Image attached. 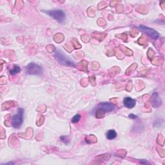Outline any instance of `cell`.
I'll list each match as a JSON object with an SVG mask.
<instances>
[{"label":"cell","mask_w":165,"mask_h":165,"mask_svg":"<svg viewBox=\"0 0 165 165\" xmlns=\"http://www.w3.org/2000/svg\"><path fill=\"white\" fill-rule=\"evenodd\" d=\"M54 56L56 60L62 65L72 67H75L76 66L75 61L61 50L56 49V51H55Z\"/></svg>","instance_id":"1"},{"label":"cell","mask_w":165,"mask_h":165,"mask_svg":"<svg viewBox=\"0 0 165 165\" xmlns=\"http://www.w3.org/2000/svg\"><path fill=\"white\" fill-rule=\"evenodd\" d=\"M25 111L22 108H19L17 111V114L14 115L12 118V125L14 128H19L22 125L23 122V115Z\"/></svg>","instance_id":"2"},{"label":"cell","mask_w":165,"mask_h":165,"mask_svg":"<svg viewBox=\"0 0 165 165\" xmlns=\"http://www.w3.org/2000/svg\"><path fill=\"white\" fill-rule=\"evenodd\" d=\"M43 12L46 13V14L53 18L56 19L59 23H63L65 20V12L61 9H56V10H42Z\"/></svg>","instance_id":"3"},{"label":"cell","mask_w":165,"mask_h":165,"mask_svg":"<svg viewBox=\"0 0 165 165\" xmlns=\"http://www.w3.org/2000/svg\"><path fill=\"white\" fill-rule=\"evenodd\" d=\"M25 72L29 75H41L43 74V68L36 63H31L26 67Z\"/></svg>","instance_id":"4"},{"label":"cell","mask_w":165,"mask_h":165,"mask_svg":"<svg viewBox=\"0 0 165 165\" xmlns=\"http://www.w3.org/2000/svg\"><path fill=\"white\" fill-rule=\"evenodd\" d=\"M138 29H140L141 31L147 34L148 36H150L151 38L153 39H157L159 36V34L155 30L152 29V28H149V27L140 25L138 26Z\"/></svg>","instance_id":"5"},{"label":"cell","mask_w":165,"mask_h":165,"mask_svg":"<svg viewBox=\"0 0 165 165\" xmlns=\"http://www.w3.org/2000/svg\"><path fill=\"white\" fill-rule=\"evenodd\" d=\"M98 111H101L103 113L111 112L115 109V106L111 103H101L98 106Z\"/></svg>","instance_id":"6"},{"label":"cell","mask_w":165,"mask_h":165,"mask_svg":"<svg viewBox=\"0 0 165 165\" xmlns=\"http://www.w3.org/2000/svg\"><path fill=\"white\" fill-rule=\"evenodd\" d=\"M135 104H136V101L130 97H127L123 100L124 106L129 109L133 108L135 106Z\"/></svg>","instance_id":"7"},{"label":"cell","mask_w":165,"mask_h":165,"mask_svg":"<svg viewBox=\"0 0 165 165\" xmlns=\"http://www.w3.org/2000/svg\"><path fill=\"white\" fill-rule=\"evenodd\" d=\"M152 105L154 107H158L161 105V100L157 93L154 94L152 97Z\"/></svg>","instance_id":"8"},{"label":"cell","mask_w":165,"mask_h":165,"mask_svg":"<svg viewBox=\"0 0 165 165\" xmlns=\"http://www.w3.org/2000/svg\"><path fill=\"white\" fill-rule=\"evenodd\" d=\"M117 137V132L114 130H110L107 133V138L109 140H113Z\"/></svg>","instance_id":"9"},{"label":"cell","mask_w":165,"mask_h":165,"mask_svg":"<svg viewBox=\"0 0 165 165\" xmlns=\"http://www.w3.org/2000/svg\"><path fill=\"white\" fill-rule=\"evenodd\" d=\"M20 70H21V69H20V68L19 66L14 65L12 69L10 70V74L12 75H16L17 74H18L20 72Z\"/></svg>","instance_id":"10"},{"label":"cell","mask_w":165,"mask_h":165,"mask_svg":"<svg viewBox=\"0 0 165 165\" xmlns=\"http://www.w3.org/2000/svg\"><path fill=\"white\" fill-rule=\"evenodd\" d=\"M81 115H79V114L75 115L73 117V118H72V123H78V122L79 121V120L81 119Z\"/></svg>","instance_id":"11"},{"label":"cell","mask_w":165,"mask_h":165,"mask_svg":"<svg viewBox=\"0 0 165 165\" xmlns=\"http://www.w3.org/2000/svg\"><path fill=\"white\" fill-rule=\"evenodd\" d=\"M61 141L64 142L66 144L69 143V139H67V137L66 136H61Z\"/></svg>","instance_id":"12"},{"label":"cell","mask_w":165,"mask_h":165,"mask_svg":"<svg viewBox=\"0 0 165 165\" xmlns=\"http://www.w3.org/2000/svg\"><path fill=\"white\" fill-rule=\"evenodd\" d=\"M129 118H131V119H134V118H137V115H134V114H130V115H129Z\"/></svg>","instance_id":"13"}]
</instances>
